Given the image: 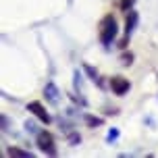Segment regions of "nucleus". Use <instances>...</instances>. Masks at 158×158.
<instances>
[{
    "instance_id": "nucleus-2",
    "label": "nucleus",
    "mask_w": 158,
    "mask_h": 158,
    "mask_svg": "<svg viewBox=\"0 0 158 158\" xmlns=\"http://www.w3.org/2000/svg\"><path fill=\"white\" fill-rule=\"evenodd\" d=\"M35 143H38L40 150L44 154H48V156H54L56 154V143H54V137H52L50 131H40L35 135Z\"/></svg>"
},
{
    "instance_id": "nucleus-10",
    "label": "nucleus",
    "mask_w": 158,
    "mask_h": 158,
    "mask_svg": "<svg viewBox=\"0 0 158 158\" xmlns=\"http://www.w3.org/2000/svg\"><path fill=\"white\" fill-rule=\"evenodd\" d=\"M83 69H85V71H87V75H89V77L94 79V81H96V79H98V71H96V69H92L89 64H83Z\"/></svg>"
},
{
    "instance_id": "nucleus-9",
    "label": "nucleus",
    "mask_w": 158,
    "mask_h": 158,
    "mask_svg": "<svg viewBox=\"0 0 158 158\" xmlns=\"http://www.w3.org/2000/svg\"><path fill=\"white\" fill-rule=\"evenodd\" d=\"M131 63H133V54H123V56H121V64L129 67Z\"/></svg>"
},
{
    "instance_id": "nucleus-13",
    "label": "nucleus",
    "mask_w": 158,
    "mask_h": 158,
    "mask_svg": "<svg viewBox=\"0 0 158 158\" xmlns=\"http://www.w3.org/2000/svg\"><path fill=\"white\" fill-rule=\"evenodd\" d=\"M133 2H135V0H123V4H121V6L125 8V10H131V6H133Z\"/></svg>"
},
{
    "instance_id": "nucleus-12",
    "label": "nucleus",
    "mask_w": 158,
    "mask_h": 158,
    "mask_svg": "<svg viewBox=\"0 0 158 158\" xmlns=\"http://www.w3.org/2000/svg\"><path fill=\"white\" fill-rule=\"evenodd\" d=\"M25 129H27V131H29V133H35V135L40 133L38 129H35V125H33V123H29V121H27V123H25Z\"/></svg>"
},
{
    "instance_id": "nucleus-7",
    "label": "nucleus",
    "mask_w": 158,
    "mask_h": 158,
    "mask_svg": "<svg viewBox=\"0 0 158 158\" xmlns=\"http://www.w3.org/2000/svg\"><path fill=\"white\" fill-rule=\"evenodd\" d=\"M8 156H19V158H31V152L21 150V148H8Z\"/></svg>"
},
{
    "instance_id": "nucleus-6",
    "label": "nucleus",
    "mask_w": 158,
    "mask_h": 158,
    "mask_svg": "<svg viewBox=\"0 0 158 158\" xmlns=\"http://www.w3.org/2000/svg\"><path fill=\"white\" fill-rule=\"evenodd\" d=\"M137 10H129V15H127V19H125V35H131L133 33V29H135V25H137Z\"/></svg>"
},
{
    "instance_id": "nucleus-8",
    "label": "nucleus",
    "mask_w": 158,
    "mask_h": 158,
    "mask_svg": "<svg viewBox=\"0 0 158 158\" xmlns=\"http://www.w3.org/2000/svg\"><path fill=\"white\" fill-rule=\"evenodd\" d=\"M114 139H118V129L112 127L110 131H108V135H106V142H114Z\"/></svg>"
},
{
    "instance_id": "nucleus-1",
    "label": "nucleus",
    "mask_w": 158,
    "mask_h": 158,
    "mask_svg": "<svg viewBox=\"0 0 158 158\" xmlns=\"http://www.w3.org/2000/svg\"><path fill=\"white\" fill-rule=\"evenodd\" d=\"M118 35V25H117V19L112 15H106L100 21V42H102V46H110L112 42L117 40Z\"/></svg>"
},
{
    "instance_id": "nucleus-11",
    "label": "nucleus",
    "mask_w": 158,
    "mask_h": 158,
    "mask_svg": "<svg viewBox=\"0 0 158 158\" xmlns=\"http://www.w3.org/2000/svg\"><path fill=\"white\" fill-rule=\"evenodd\" d=\"M87 121V125L89 127H94V125H102V118H94V117H85Z\"/></svg>"
},
{
    "instance_id": "nucleus-4",
    "label": "nucleus",
    "mask_w": 158,
    "mask_h": 158,
    "mask_svg": "<svg viewBox=\"0 0 158 158\" xmlns=\"http://www.w3.org/2000/svg\"><path fill=\"white\" fill-rule=\"evenodd\" d=\"M129 79H125V77H112L110 79V89L114 92L117 96H125L127 92H129Z\"/></svg>"
},
{
    "instance_id": "nucleus-5",
    "label": "nucleus",
    "mask_w": 158,
    "mask_h": 158,
    "mask_svg": "<svg viewBox=\"0 0 158 158\" xmlns=\"http://www.w3.org/2000/svg\"><path fill=\"white\" fill-rule=\"evenodd\" d=\"M44 96H46V100L48 102H52V104H58V98H60V92H58V87L52 83V81H48L46 87H44Z\"/></svg>"
},
{
    "instance_id": "nucleus-3",
    "label": "nucleus",
    "mask_w": 158,
    "mask_h": 158,
    "mask_svg": "<svg viewBox=\"0 0 158 158\" xmlns=\"http://www.w3.org/2000/svg\"><path fill=\"white\" fill-rule=\"evenodd\" d=\"M27 110L33 112V114H35V117H38L42 123H46V125L52 121V117H50V114H48V110H46V106H44L42 102H38V100H33V102L27 104Z\"/></svg>"
}]
</instances>
